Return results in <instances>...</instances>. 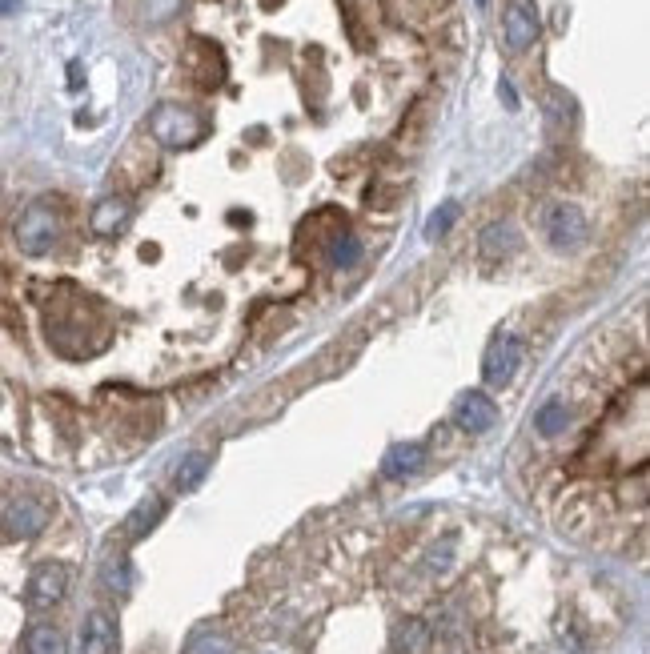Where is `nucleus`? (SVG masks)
Wrapping results in <instances>:
<instances>
[{"instance_id":"obj_1","label":"nucleus","mask_w":650,"mask_h":654,"mask_svg":"<svg viewBox=\"0 0 650 654\" xmlns=\"http://www.w3.org/2000/svg\"><path fill=\"white\" fill-rule=\"evenodd\" d=\"M149 133L157 145L165 149H189L205 137V121L189 109V105H177V101H165L149 113Z\"/></svg>"},{"instance_id":"obj_15","label":"nucleus","mask_w":650,"mask_h":654,"mask_svg":"<svg viewBox=\"0 0 650 654\" xmlns=\"http://www.w3.org/2000/svg\"><path fill=\"white\" fill-rule=\"evenodd\" d=\"M161 518H165V498H157V494H153V498H145V502H141V506L129 514L125 534H129V538H145V534H149V530H153Z\"/></svg>"},{"instance_id":"obj_16","label":"nucleus","mask_w":650,"mask_h":654,"mask_svg":"<svg viewBox=\"0 0 650 654\" xmlns=\"http://www.w3.org/2000/svg\"><path fill=\"white\" fill-rule=\"evenodd\" d=\"M209 466H213V458L209 454H189L181 466H177V490H197L201 482H205V474H209Z\"/></svg>"},{"instance_id":"obj_19","label":"nucleus","mask_w":650,"mask_h":654,"mask_svg":"<svg viewBox=\"0 0 650 654\" xmlns=\"http://www.w3.org/2000/svg\"><path fill=\"white\" fill-rule=\"evenodd\" d=\"M185 654H233V642L225 634H217V630H201V634L189 638Z\"/></svg>"},{"instance_id":"obj_4","label":"nucleus","mask_w":650,"mask_h":654,"mask_svg":"<svg viewBox=\"0 0 650 654\" xmlns=\"http://www.w3.org/2000/svg\"><path fill=\"white\" fill-rule=\"evenodd\" d=\"M69 594V566L65 562H37L25 586V598L33 610H53Z\"/></svg>"},{"instance_id":"obj_8","label":"nucleus","mask_w":650,"mask_h":654,"mask_svg":"<svg viewBox=\"0 0 650 654\" xmlns=\"http://www.w3.org/2000/svg\"><path fill=\"white\" fill-rule=\"evenodd\" d=\"M454 422H458L466 434H486V430L498 422V406H494L490 394L470 390V394L458 398V406H454Z\"/></svg>"},{"instance_id":"obj_20","label":"nucleus","mask_w":650,"mask_h":654,"mask_svg":"<svg viewBox=\"0 0 650 654\" xmlns=\"http://www.w3.org/2000/svg\"><path fill=\"white\" fill-rule=\"evenodd\" d=\"M454 221H458V205H454V201H446V205H442V209L430 217V225H426V237H442V233H446Z\"/></svg>"},{"instance_id":"obj_18","label":"nucleus","mask_w":650,"mask_h":654,"mask_svg":"<svg viewBox=\"0 0 650 654\" xmlns=\"http://www.w3.org/2000/svg\"><path fill=\"white\" fill-rule=\"evenodd\" d=\"M394 642H398V650H406V654H422V650H426V642H430V630H426V622L406 618V622L398 626Z\"/></svg>"},{"instance_id":"obj_7","label":"nucleus","mask_w":650,"mask_h":654,"mask_svg":"<svg viewBox=\"0 0 650 654\" xmlns=\"http://www.w3.org/2000/svg\"><path fill=\"white\" fill-rule=\"evenodd\" d=\"M522 358H526V346H522L514 334H502V338L490 342V350H486V358H482V378H486L490 386H506V382H514V374L522 370Z\"/></svg>"},{"instance_id":"obj_13","label":"nucleus","mask_w":650,"mask_h":654,"mask_svg":"<svg viewBox=\"0 0 650 654\" xmlns=\"http://www.w3.org/2000/svg\"><path fill=\"white\" fill-rule=\"evenodd\" d=\"M25 654H69V642L61 634V626L53 622H33L25 634Z\"/></svg>"},{"instance_id":"obj_5","label":"nucleus","mask_w":650,"mask_h":654,"mask_svg":"<svg viewBox=\"0 0 650 654\" xmlns=\"http://www.w3.org/2000/svg\"><path fill=\"white\" fill-rule=\"evenodd\" d=\"M53 510L45 498H13L5 510H0V530L9 538H37L49 526Z\"/></svg>"},{"instance_id":"obj_10","label":"nucleus","mask_w":650,"mask_h":654,"mask_svg":"<svg viewBox=\"0 0 650 654\" xmlns=\"http://www.w3.org/2000/svg\"><path fill=\"white\" fill-rule=\"evenodd\" d=\"M117 650V622L109 610H89L81 626V654H113Z\"/></svg>"},{"instance_id":"obj_6","label":"nucleus","mask_w":650,"mask_h":654,"mask_svg":"<svg viewBox=\"0 0 650 654\" xmlns=\"http://www.w3.org/2000/svg\"><path fill=\"white\" fill-rule=\"evenodd\" d=\"M502 37H506L510 53H526L542 37V21H538L534 0H510L506 13H502Z\"/></svg>"},{"instance_id":"obj_3","label":"nucleus","mask_w":650,"mask_h":654,"mask_svg":"<svg viewBox=\"0 0 650 654\" xmlns=\"http://www.w3.org/2000/svg\"><path fill=\"white\" fill-rule=\"evenodd\" d=\"M542 233H546V241L554 249H578V245H586L590 225H586V213L578 205L558 201V205H550L542 213Z\"/></svg>"},{"instance_id":"obj_11","label":"nucleus","mask_w":650,"mask_h":654,"mask_svg":"<svg viewBox=\"0 0 650 654\" xmlns=\"http://www.w3.org/2000/svg\"><path fill=\"white\" fill-rule=\"evenodd\" d=\"M426 446L422 442H398V446H390L386 450V458H382V474L386 478H410V474H418L422 466H426Z\"/></svg>"},{"instance_id":"obj_17","label":"nucleus","mask_w":650,"mask_h":654,"mask_svg":"<svg viewBox=\"0 0 650 654\" xmlns=\"http://www.w3.org/2000/svg\"><path fill=\"white\" fill-rule=\"evenodd\" d=\"M330 261H334L338 269H354V265L362 261V241H358L354 233H338V237L330 241Z\"/></svg>"},{"instance_id":"obj_12","label":"nucleus","mask_w":650,"mask_h":654,"mask_svg":"<svg viewBox=\"0 0 650 654\" xmlns=\"http://www.w3.org/2000/svg\"><path fill=\"white\" fill-rule=\"evenodd\" d=\"M518 245H522V237H518V229H514L510 221H494V225H486L482 237H478V253H482L486 261H506Z\"/></svg>"},{"instance_id":"obj_22","label":"nucleus","mask_w":650,"mask_h":654,"mask_svg":"<svg viewBox=\"0 0 650 654\" xmlns=\"http://www.w3.org/2000/svg\"><path fill=\"white\" fill-rule=\"evenodd\" d=\"M13 9H21V0H0V17H9Z\"/></svg>"},{"instance_id":"obj_14","label":"nucleus","mask_w":650,"mask_h":654,"mask_svg":"<svg viewBox=\"0 0 650 654\" xmlns=\"http://www.w3.org/2000/svg\"><path fill=\"white\" fill-rule=\"evenodd\" d=\"M566 426H570V406H566L562 398H550V402L538 406V414H534V430H538L542 438H562Z\"/></svg>"},{"instance_id":"obj_21","label":"nucleus","mask_w":650,"mask_h":654,"mask_svg":"<svg viewBox=\"0 0 650 654\" xmlns=\"http://www.w3.org/2000/svg\"><path fill=\"white\" fill-rule=\"evenodd\" d=\"M105 586H109V590H117V594H125V590H129V562H125V558L105 566Z\"/></svg>"},{"instance_id":"obj_9","label":"nucleus","mask_w":650,"mask_h":654,"mask_svg":"<svg viewBox=\"0 0 650 654\" xmlns=\"http://www.w3.org/2000/svg\"><path fill=\"white\" fill-rule=\"evenodd\" d=\"M129 221H133L129 197H105V201H97L93 213H89V229H93L97 237H117V233L129 229Z\"/></svg>"},{"instance_id":"obj_23","label":"nucleus","mask_w":650,"mask_h":654,"mask_svg":"<svg viewBox=\"0 0 650 654\" xmlns=\"http://www.w3.org/2000/svg\"><path fill=\"white\" fill-rule=\"evenodd\" d=\"M502 97H506V105H510V109L518 105V101H514V89H510V81H502Z\"/></svg>"},{"instance_id":"obj_24","label":"nucleus","mask_w":650,"mask_h":654,"mask_svg":"<svg viewBox=\"0 0 650 654\" xmlns=\"http://www.w3.org/2000/svg\"><path fill=\"white\" fill-rule=\"evenodd\" d=\"M478 5H486V0H478Z\"/></svg>"},{"instance_id":"obj_2","label":"nucleus","mask_w":650,"mask_h":654,"mask_svg":"<svg viewBox=\"0 0 650 654\" xmlns=\"http://www.w3.org/2000/svg\"><path fill=\"white\" fill-rule=\"evenodd\" d=\"M65 233V217L53 201H33L17 221V245L29 257H45Z\"/></svg>"}]
</instances>
